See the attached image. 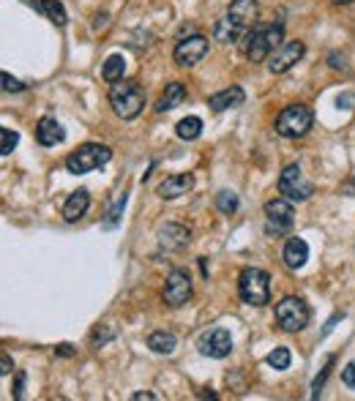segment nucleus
Here are the masks:
<instances>
[{
	"label": "nucleus",
	"instance_id": "nucleus-1",
	"mask_svg": "<svg viewBox=\"0 0 355 401\" xmlns=\"http://www.w3.org/2000/svg\"><path fill=\"white\" fill-rule=\"evenodd\" d=\"M257 14H260V3H257V0H232L230 8H227V14L216 22L213 38L221 41V44H235V41H241V38L252 30Z\"/></svg>",
	"mask_w": 355,
	"mask_h": 401
},
{
	"label": "nucleus",
	"instance_id": "nucleus-2",
	"mask_svg": "<svg viewBox=\"0 0 355 401\" xmlns=\"http://www.w3.org/2000/svg\"><path fill=\"white\" fill-rule=\"evenodd\" d=\"M110 104H112V109L121 120H134L145 107V93L134 82L118 79L110 88Z\"/></svg>",
	"mask_w": 355,
	"mask_h": 401
},
{
	"label": "nucleus",
	"instance_id": "nucleus-3",
	"mask_svg": "<svg viewBox=\"0 0 355 401\" xmlns=\"http://www.w3.org/2000/svg\"><path fill=\"white\" fill-rule=\"evenodd\" d=\"M312 123H315V115L306 104H290L276 118V134L284 140H301L309 134Z\"/></svg>",
	"mask_w": 355,
	"mask_h": 401
},
{
	"label": "nucleus",
	"instance_id": "nucleus-4",
	"mask_svg": "<svg viewBox=\"0 0 355 401\" xmlns=\"http://www.w3.org/2000/svg\"><path fill=\"white\" fill-rule=\"evenodd\" d=\"M238 295L249 306H265L271 300V276L260 268H246L238 276Z\"/></svg>",
	"mask_w": 355,
	"mask_h": 401
},
{
	"label": "nucleus",
	"instance_id": "nucleus-5",
	"mask_svg": "<svg viewBox=\"0 0 355 401\" xmlns=\"http://www.w3.org/2000/svg\"><path fill=\"white\" fill-rule=\"evenodd\" d=\"M110 159H112V151H110L107 145L85 142L82 148H77V151L66 159V170H69L71 175H85V172H93V170L104 167Z\"/></svg>",
	"mask_w": 355,
	"mask_h": 401
},
{
	"label": "nucleus",
	"instance_id": "nucleus-6",
	"mask_svg": "<svg viewBox=\"0 0 355 401\" xmlns=\"http://www.w3.org/2000/svg\"><path fill=\"white\" fill-rule=\"evenodd\" d=\"M276 322L287 333H301L309 325V306L301 298L287 295L276 303Z\"/></svg>",
	"mask_w": 355,
	"mask_h": 401
},
{
	"label": "nucleus",
	"instance_id": "nucleus-7",
	"mask_svg": "<svg viewBox=\"0 0 355 401\" xmlns=\"http://www.w3.org/2000/svg\"><path fill=\"white\" fill-rule=\"evenodd\" d=\"M284 41V33H282V25H268V27H257L252 30V38H249V47H246V57L252 63H262L271 57V52Z\"/></svg>",
	"mask_w": 355,
	"mask_h": 401
},
{
	"label": "nucleus",
	"instance_id": "nucleus-8",
	"mask_svg": "<svg viewBox=\"0 0 355 401\" xmlns=\"http://www.w3.org/2000/svg\"><path fill=\"white\" fill-rule=\"evenodd\" d=\"M279 192H282L290 202H304L315 194V186H312V181L304 178V172H301L298 164H290V167L282 170Z\"/></svg>",
	"mask_w": 355,
	"mask_h": 401
},
{
	"label": "nucleus",
	"instance_id": "nucleus-9",
	"mask_svg": "<svg viewBox=\"0 0 355 401\" xmlns=\"http://www.w3.org/2000/svg\"><path fill=\"white\" fill-rule=\"evenodd\" d=\"M304 55H306L304 41H282V44L271 52V57H268V71H271V74H284V71H290Z\"/></svg>",
	"mask_w": 355,
	"mask_h": 401
},
{
	"label": "nucleus",
	"instance_id": "nucleus-10",
	"mask_svg": "<svg viewBox=\"0 0 355 401\" xmlns=\"http://www.w3.org/2000/svg\"><path fill=\"white\" fill-rule=\"evenodd\" d=\"M208 38L205 36H199V33H194V36H186V38H180L175 44V52H173V57H175L178 66H183V68H191V66H197L205 55H208Z\"/></svg>",
	"mask_w": 355,
	"mask_h": 401
},
{
	"label": "nucleus",
	"instance_id": "nucleus-11",
	"mask_svg": "<svg viewBox=\"0 0 355 401\" xmlns=\"http://www.w3.org/2000/svg\"><path fill=\"white\" fill-rule=\"evenodd\" d=\"M265 218H268V232H273V235L290 232V227H293V221H295L293 202L287 200V197L265 202Z\"/></svg>",
	"mask_w": 355,
	"mask_h": 401
},
{
	"label": "nucleus",
	"instance_id": "nucleus-12",
	"mask_svg": "<svg viewBox=\"0 0 355 401\" xmlns=\"http://www.w3.org/2000/svg\"><path fill=\"white\" fill-rule=\"evenodd\" d=\"M191 298V276L188 270L183 268H175L170 276H167V284H164V300L170 306H186Z\"/></svg>",
	"mask_w": 355,
	"mask_h": 401
},
{
	"label": "nucleus",
	"instance_id": "nucleus-13",
	"mask_svg": "<svg viewBox=\"0 0 355 401\" xmlns=\"http://www.w3.org/2000/svg\"><path fill=\"white\" fill-rule=\"evenodd\" d=\"M199 352L202 355H208V358H227L230 355V350H232V339H230V333L224 331V328H213V331H208V333H202L199 336Z\"/></svg>",
	"mask_w": 355,
	"mask_h": 401
},
{
	"label": "nucleus",
	"instance_id": "nucleus-14",
	"mask_svg": "<svg viewBox=\"0 0 355 401\" xmlns=\"http://www.w3.org/2000/svg\"><path fill=\"white\" fill-rule=\"evenodd\" d=\"M156 237H159V246H162L164 251H180V248H186V246H188V240H191V232H188L183 224L170 221V224L159 227Z\"/></svg>",
	"mask_w": 355,
	"mask_h": 401
},
{
	"label": "nucleus",
	"instance_id": "nucleus-15",
	"mask_svg": "<svg viewBox=\"0 0 355 401\" xmlns=\"http://www.w3.org/2000/svg\"><path fill=\"white\" fill-rule=\"evenodd\" d=\"M191 186H194V175H188V172H180V175H170V178H164L162 183H159V197L162 200H175V197H183V194H188L191 192Z\"/></svg>",
	"mask_w": 355,
	"mask_h": 401
},
{
	"label": "nucleus",
	"instance_id": "nucleus-16",
	"mask_svg": "<svg viewBox=\"0 0 355 401\" xmlns=\"http://www.w3.org/2000/svg\"><path fill=\"white\" fill-rule=\"evenodd\" d=\"M243 101H246L243 88L230 85V88H224V90L213 93V96L208 99V107H210V109H216V112H224V109H235V107H241Z\"/></svg>",
	"mask_w": 355,
	"mask_h": 401
},
{
	"label": "nucleus",
	"instance_id": "nucleus-17",
	"mask_svg": "<svg viewBox=\"0 0 355 401\" xmlns=\"http://www.w3.org/2000/svg\"><path fill=\"white\" fill-rule=\"evenodd\" d=\"M36 140L44 148H55V145H60L66 140V131H63V126L55 118H41L38 126H36Z\"/></svg>",
	"mask_w": 355,
	"mask_h": 401
},
{
	"label": "nucleus",
	"instance_id": "nucleus-18",
	"mask_svg": "<svg viewBox=\"0 0 355 401\" xmlns=\"http://www.w3.org/2000/svg\"><path fill=\"white\" fill-rule=\"evenodd\" d=\"M306 259H309V246H306V240H304V237H290V240L284 243V265L293 268V270H298V268L306 265Z\"/></svg>",
	"mask_w": 355,
	"mask_h": 401
},
{
	"label": "nucleus",
	"instance_id": "nucleus-19",
	"mask_svg": "<svg viewBox=\"0 0 355 401\" xmlns=\"http://www.w3.org/2000/svg\"><path fill=\"white\" fill-rule=\"evenodd\" d=\"M88 207H90V194H88V189H77L66 205H63V218L66 221H77V218H82L85 213H88Z\"/></svg>",
	"mask_w": 355,
	"mask_h": 401
},
{
	"label": "nucleus",
	"instance_id": "nucleus-20",
	"mask_svg": "<svg viewBox=\"0 0 355 401\" xmlns=\"http://www.w3.org/2000/svg\"><path fill=\"white\" fill-rule=\"evenodd\" d=\"M183 101H186V85H183V82H170V85L164 88L159 104H156V112H170V109L180 107Z\"/></svg>",
	"mask_w": 355,
	"mask_h": 401
},
{
	"label": "nucleus",
	"instance_id": "nucleus-21",
	"mask_svg": "<svg viewBox=\"0 0 355 401\" xmlns=\"http://www.w3.org/2000/svg\"><path fill=\"white\" fill-rule=\"evenodd\" d=\"M148 347H151L154 352H159V355H170V352H175V347H178L175 333H170V331H156V333L148 336Z\"/></svg>",
	"mask_w": 355,
	"mask_h": 401
},
{
	"label": "nucleus",
	"instance_id": "nucleus-22",
	"mask_svg": "<svg viewBox=\"0 0 355 401\" xmlns=\"http://www.w3.org/2000/svg\"><path fill=\"white\" fill-rule=\"evenodd\" d=\"M33 5H36V11H41V14H44L49 22H55L58 27H63L66 19H69V16H66V8H63L58 0H38V3H33Z\"/></svg>",
	"mask_w": 355,
	"mask_h": 401
},
{
	"label": "nucleus",
	"instance_id": "nucleus-23",
	"mask_svg": "<svg viewBox=\"0 0 355 401\" xmlns=\"http://www.w3.org/2000/svg\"><path fill=\"white\" fill-rule=\"evenodd\" d=\"M123 74H126V57H123V55H110V57L104 60L101 77H104L107 82H118V79H123Z\"/></svg>",
	"mask_w": 355,
	"mask_h": 401
},
{
	"label": "nucleus",
	"instance_id": "nucleus-24",
	"mask_svg": "<svg viewBox=\"0 0 355 401\" xmlns=\"http://www.w3.org/2000/svg\"><path fill=\"white\" fill-rule=\"evenodd\" d=\"M175 134H178V137H180V140H186V142H191V140H197V137L202 134V120H199L197 115H188V118H183V120H178Z\"/></svg>",
	"mask_w": 355,
	"mask_h": 401
},
{
	"label": "nucleus",
	"instance_id": "nucleus-25",
	"mask_svg": "<svg viewBox=\"0 0 355 401\" xmlns=\"http://www.w3.org/2000/svg\"><path fill=\"white\" fill-rule=\"evenodd\" d=\"M290 361H293V355H290V350H287V347H276V350L268 355V366H271V369H276V372L290 369Z\"/></svg>",
	"mask_w": 355,
	"mask_h": 401
},
{
	"label": "nucleus",
	"instance_id": "nucleus-26",
	"mask_svg": "<svg viewBox=\"0 0 355 401\" xmlns=\"http://www.w3.org/2000/svg\"><path fill=\"white\" fill-rule=\"evenodd\" d=\"M216 207H219L221 213H227V216L235 213V210H238V194H235V192H227V189L219 192V194H216Z\"/></svg>",
	"mask_w": 355,
	"mask_h": 401
},
{
	"label": "nucleus",
	"instance_id": "nucleus-27",
	"mask_svg": "<svg viewBox=\"0 0 355 401\" xmlns=\"http://www.w3.org/2000/svg\"><path fill=\"white\" fill-rule=\"evenodd\" d=\"M16 142H19V134H16V131L0 129V153H3V156H8V153L16 148Z\"/></svg>",
	"mask_w": 355,
	"mask_h": 401
},
{
	"label": "nucleus",
	"instance_id": "nucleus-28",
	"mask_svg": "<svg viewBox=\"0 0 355 401\" xmlns=\"http://www.w3.org/2000/svg\"><path fill=\"white\" fill-rule=\"evenodd\" d=\"M0 79H3V90H5V93H19V90H25V85H22L19 79H14L8 71H3Z\"/></svg>",
	"mask_w": 355,
	"mask_h": 401
},
{
	"label": "nucleus",
	"instance_id": "nucleus-29",
	"mask_svg": "<svg viewBox=\"0 0 355 401\" xmlns=\"http://www.w3.org/2000/svg\"><path fill=\"white\" fill-rule=\"evenodd\" d=\"M331 369H334V358H328V363H326V369L320 372V377L312 383V391H315V396H320V388L326 385V380L331 377Z\"/></svg>",
	"mask_w": 355,
	"mask_h": 401
},
{
	"label": "nucleus",
	"instance_id": "nucleus-30",
	"mask_svg": "<svg viewBox=\"0 0 355 401\" xmlns=\"http://www.w3.org/2000/svg\"><path fill=\"white\" fill-rule=\"evenodd\" d=\"M123 205H126V194H121V200L115 202V207L110 210V216H107V227H115V224L121 221V213H123Z\"/></svg>",
	"mask_w": 355,
	"mask_h": 401
},
{
	"label": "nucleus",
	"instance_id": "nucleus-31",
	"mask_svg": "<svg viewBox=\"0 0 355 401\" xmlns=\"http://www.w3.org/2000/svg\"><path fill=\"white\" fill-rule=\"evenodd\" d=\"M342 383L355 391V363H347V366H345V372H342Z\"/></svg>",
	"mask_w": 355,
	"mask_h": 401
},
{
	"label": "nucleus",
	"instance_id": "nucleus-32",
	"mask_svg": "<svg viewBox=\"0 0 355 401\" xmlns=\"http://www.w3.org/2000/svg\"><path fill=\"white\" fill-rule=\"evenodd\" d=\"M328 66H331V68H339V71H347L345 55H336V52H331V55H328Z\"/></svg>",
	"mask_w": 355,
	"mask_h": 401
},
{
	"label": "nucleus",
	"instance_id": "nucleus-33",
	"mask_svg": "<svg viewBox=\"0 0 355 401\" xmlns=\"http://www.w3.org/2000/svg\"><path fill=\"white\" fill-rule=\"evenodd\" d=\"M336 107H342V109H353V107H355V96H353V93H342V96L336 99Z\"/></svg>",
	"mask_w": 355,
	"mask_h": 401
},
{
	"label": "nucleus",
	"instance_id": "nucleus-34",
	"mask_svg": "<svg viewBox=\"0 0 355 401\" xmlns=\"http://www.w3.org/2000/svg\"><path fill=\"white\" fill-rule=\"evenodd\" d=\"M11 372H14V363H11V358L3 352V355H0V374H3V377H8Z\"/></svg>",
	"mask_w": 355,
	"mask_h": 401
},
{
	"label": "nucleus",
	"instance_id": "nucleus-35",
	"mask_svg": "<svg viewBox=\"0 0 355 401\" xmlns=\"http://www.w3.org/2000/svg\"><path fill=\"white\" fill-rule=\"evenodd\" d=\"M22 388H25V374H16V385H14V399H22Z\"/></svg>",
	"mask_w": 355,
	"mask_h": 401
},
{
	"label": "nucleus",
	"instance_id": "nucleus-36",
	"mask_svg": "<svg viewBox=\"0 0 355 401\" xmlns=\"http://www.w3.org/2000/svg\"><path fill=\"white\" fill-rule=\"evenodd\" d=\"M58 355H63V358H69V355H74V350H71V344H60V347H58Z\"/></svg>",
	"mask_w": 355,
	"mask_h": 401
},
{
	"label": "nucleus",
	"instance_id": "nucleus-37",
	"mask_svg": "<svg viewBox=\"0 0 355 401\" xmlns=\"http://www.w3.org/2000/svg\"><path fill=\"white\" fill-rule=\"evenodd\" d=\"M339 320H342V314H334V317H331V322L326 325V333H331V328H334V325H336Z\"/></svg>",
	"mask_w": 355,
	"mask_h": 401
},
{
	"label": "nucleus",
	"instance_id": "nucleus-38",
	"mask_svg": "<svg viewBox=\"0 0 355 401\" xmlns=\"http://www.w3.org/2000/svg\"><path fill=\"white\" fill-rule=\"evenodd\" d=\"M132 399H134V401H140V399H148V401H151V399H156V396H154V393H134Z\"/></svg>",
	"mask_w": 355,
	"mask_h": 401
},
{
	"label": "nucleus",
	"instance_id": "nucleus-39",
	"mask_svg": "<svg viewBox=\"0 0 355 401\" xmlns=\"http://www.w3.org/2000/svg\"><path fill=\"white\" fill-rule=\"evenodd\" d=\"M331 3H336V5H350V3H355V0H331Z\"/></svg>",
	"mask_w": 355,
	"mask_h": 401
}]
</instances>
